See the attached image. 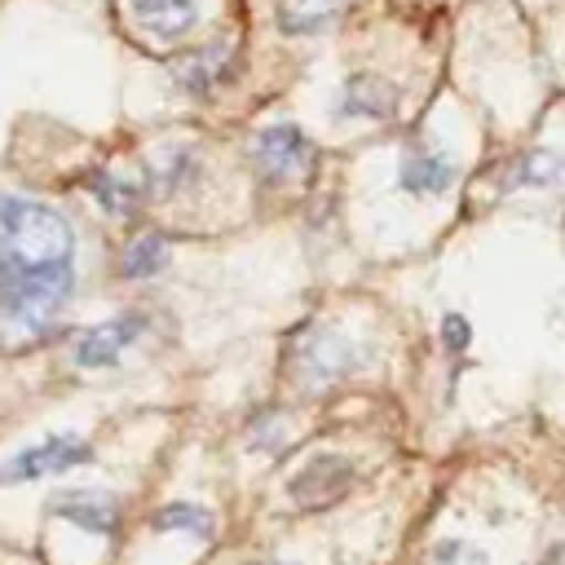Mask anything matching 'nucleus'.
<instances>
[{
	"label": "nucleus",
	"instance_id": "obj_1",
	"mask_svg": "<svg viewBox=\"0 0 565 565\" xmlns=\"http://www.w3.org/2000/svg\"><path fill=\"white\" fill-rule=\"evenodd\" d=\"M75 291L71 221L26 194H0V340L35 344Z\"/></svg>",
	"mask_w": 565,
	"mask_h": 565
},
{
	"label": "nucleus",
	"instance_id": "obj_2",
	"mask_svg": "<svg viewBox=\"0 0 565 565\" xmlns=\"http://www.w3.org/2000/svg\"><path fill=\"white\" fill-rule=\"evenodd\" d=\"M362 366V353L349 335H340L335 327H309L300 335V349H296V380L305 388H327L344 375H353Z\"/></svg>",
	"mask_w": 565,
	"mask_h": 565
},
{
	"label": "nucleus",
	"instance_id": "obj_3",
	"mask_svg": "<svg viewBox=\"0 0 565 565\" xmlns=\"http://www.w3.org/2000/svg\"><path fill=\"white\" fill-rule=\"evenodd\" d=\"M93 459V446L75 433H53L35 446H22L13 450L4 463H0V486H18V481H44V477H62L79 463Z\"/></svg>",
	"mask_w": 565,
	"mask_h": 565
},
{
	"label": "nucleus",
	"instance_id": "obj_4",
	"mask_svg": "<svg viewBox=\"0 0 565 565\" xmlns=\"http://www.w3.org/2000/svg\"><path fill=\"white\" fill-rule=\"evenodd\" d=\"M353 463L344 459V455H335V450H318V455H309L291 477H287V494H291V503L300 508V512H327V508H335L349 490H353Z\"/></svg>",
	"mask_w": 565,
	"mask_h": 565
},
{
	"label": "nucleus",
	"instance_id": "obj_5",
	"mask_svg": "<svg viewBox=\"0 0 565 565\" xmlns=\"http://www.w3.org/2000/svg\"><path fill=\"white\" fill-rule=\"evenodd\" d=\"M318 163V150L300 124H269L252 137V168L260 181H291Z\"/></svg>",
	"mask_w": 565,
	"mask_h": 565
},
{
	"label": "nucleus",
	"instance_id": "obj_6",
	"mask_svg": "<svg viewBox=\"0 0 565 565\" xmlns=\"http://www.w3.org/2000/svg\"><path fill=\"white\" fill-rule=\"evenodd\" d=\"M141 331H146V318H141L137 309L115 313V318L93 322L88 331H79V335H75L71 358H75V366H84V371L115 366V362H119V353H124V349H128V344H132Z\"/></svg>",
	"mask_w": 565,
	"mask_h": 565
},
{
	"label": "nucleus",
	"instance_id": "obj_7",
	"mask_svg": "<svg viewBox=\"0 0 565 565\" xmlns=\"http://www.w3.org/2000/svg\"><path fill=\"white\" fill-rule=\"evenodd\" d=\"M393 110H397V88L384 75H375V71L344 75L340 106H335L340 119H375V124H384V119H393Z\"/></svg>",
	"mask_w": 565,
	"mask_h": 565
},
{
	"label": "nucleus",
	"instance_id": "obj_8",
	"mask_svg": "<svg viewBox=\"0 0 565 565\" xmlns=\"http://www.w3.org/2000/svg\"><path fill=\"white\" fill-rule=\"evenodd\" d=\"M199 168H203V154L194 141H168L159 146V154L146 163V194H159V199H172L181 194L185 185L199 181Z\"/></svg>",
	"mask_w": 565,
	"mask_h": 565
},
{
	"label": "nucleus",
	"instance_id": "obj_9",
	"mask_svg": "<svg viewBox=\"0 0 565 565\" xmlns=\"http://www.w3.org/2000/svg\"><path fill=\"white\" fill-rule=\"evenodd\" d=\"M230 75H234V57H230V40H225V35L212 40V44H203V49H194V53H185V57L172 66L177 88L190 93V97H207V93L221 88Z\"/></svg>",
	"mask_w": 565,
	"mask_h": 565
},
{
	"label": "nucleus",
	"instance_id": "obj_10",
	"mask_svg": "<svg viewBox=\"0 0 565 565\" xmlns=\"http://www.w3.org/2000/svg\"><path fill=\"white\" fill-rule=\"evenodd\" d=\"M49 512L88 534H115L119 525V499L110 490H57L49 499Z\"/></svg>",
	"mask_w": 565,
	"mask_h": 565
},
{
	"label": "nucleus",
	"instance_id": "obj_11",
	"mask_svg": "<svg viewBox=\"0 0 565 565\" xmlns=\"http://www.w3.org/2000/svg\"><path fill=\"white\" fill-rule=\"evenodd\" d=\"M128 13L150 40H181L199 22V0H128Z\"/></svg>",
	"mask_w": 565,
	"mask_h": 565
},
{
	"label": "nucleus",
	"instance_id": "obj_12",
	"mask_svg": "<svg viewBox=\"0 0 565 565\" xmlns=\"http://www.w3.org/2000/svg\"><path fill=\"white\" fill-rule=\"evenodd\" d=\"M397 185L406 194H446L455 185V163L441 159L437 150H424V146H411L397 163Z\"/></svg>",
	"mask_w": 565,
	"mask_h": 565
},
{
	"label": "nucleus",
	"instance_id": "obj_13",
	"mask_svg": "<svg viewBox=\"0 0 565 565\" xmlns=\"http://www.w3.org/2000/svg\"><path fill=\"white\" fill-rule=\"evenodd\" d=\"M561 168H565V154H552V150H521L516 159H508L499 185L503 190H525V185H561Z\"/></svg>",
	"mask_w": 565,
	"mask_h": 565
},
{
	"label": "nucleus",
	"instance_id": "obj_14",
	"mask_svg": "<svg viewBox=\"0 0 565 565\" xmlns=\"http://www.w3.org/2000/svg\"><path fill=\"white\" fill-rule=\"evenodd\" d=\"M344 0H278L274 18L282 35H318L340 18Z\"/></svg>",
	"mask_w": 565,
	"mask_h": 565
},
{
	"label": "nucleus",
	"instance_id": "obj_15",
	"mask_svg": "<svg viewBox=\"0 0 565 565\" xmlns=\"http://www.w3.org/2000/svg\"><path fill=\"white\" fill-rule=\"evenodd\" d=\"M88 190H93V199L110 216H137L141 212V199H146V185L137 177H119V172H106V168L88 172Z\"/></svg>",
	"mask_w": 565,
	"mask_h": 565
},
{
	"label": "nucleus",
	"instance_id": "obj_16",
	"mask_svg": "<svg viewBox=\"0 0 565 565\" xmlns=\"http://www.w3.org/2000/svg\"><path fill=\"white\" fill-rule=\"evenodd\" d=\"M150 530H163V534H194V539H203V543L216 539L212 512H207L203 503H185V499L154 508V512H150Z\"/></svg>",
	"mask_w": 565,
	"mask_h": 565
},
{
	"label": "nucleus",
	"instance_id": "obj_17",
	"mask_svg": "<svg viewBox=\"0 0 565 565\" xmlns=\"http://www.w3.org/2000/svg\"><path fill=\"white\" fill-rule=\"evenodd\" d=\"M163 265H168V238L163 234H141L137 243L124 247L119 274L124 278H154Z\"/></svg>",
	"mask_w": 565,
	"mask_h": 565
},
{
	"label": "nucleus",
	"instance_id": "obj_18",
	"mask_svg": "<svg viewBox=\"0 0 565 565\" xmlns=\"http://www.w3.org/2000/svg\"><path fill=\"white\" fill-rule=\"evenodd\" d=\"M428 565H486V552L463 539H441V543H433Z\"/></svg>",
	"mask_w": 565,
	"mask_h": 565
},
{
	"label": "nucleus",
	"instance_id": "obj_19",
	"mask_svg": "<svg viewBox=\"0 0 565 565\" xmlns=\"http://www.w3.org/2000/svg\"><path fill=\"white\" fill-rule=\"evenodd\" d=\"M441 344H446V353H463L472 344V327H468L463 313H446L441 318Z\"/></svg>",
	"mask_w": 565,
	"mask_h": 565
},
{
	"label": "nucleus",
	"instance_id": "obj_20",
	"mask_svg": "<svg viewBox=\"0 0 565 565\" xmlns=\"http://www.w3.org/2000/svg\"><path fill=\"white\" fill-rule=\"evenodd\" d=\"M539 565H565V543H556V547H552V552H547Z\"/></svg>",
	"mask_w": 565,
	"mask_h": 565
},
{
	"label": "nucleus",
	"instance_id": "obj_21",
	"mask_svg": "<svg viewBox=\"0 0 565 565\" xmlns=\"http://www.w3.org/2000/svg\"><path fill=\"white\" fill-rule=\"evenodd\" d=\"M256 565H296V561H256Z\"/></svg>",
	"mask_w": 565,
	"mask_h": 565
},
{
	"label": "nucleus",
	"instance_id": "obj_22",
	"mask_svg": "<svg viewBox=\"0 0 565 565\" xmlns=\"http://www.w3.org/2000/svg\"><path fill=\"white\" fill-rule=\"evenodd\" d=\"M561 190H565V168H561Z\"/></svg>",
	"mask_w": 565,
	"mask_h": 565
}]
</instances>
